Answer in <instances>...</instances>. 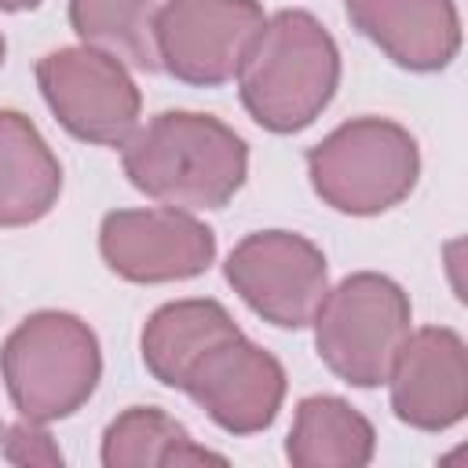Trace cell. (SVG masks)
I'll list each match as a JSON object with an SVG mask.
<instances>
[{
    "label": "cell",
    "instance_id": "cell-1",
    "mask_svg": "<svg viewBox=\"0 0 468 468\" xmlns=\"http://www.w3.org/2000/svg\"><path fill=\"white\" fill-rule=\"evenodd\" d=\"M128 183L179 212L223 208L249 176V143L212 113L165 110L121 146Z\"/></svg>",
    "mask_w": 468,
    "mask_h": 468
},
{
    "label": "cell",
    "instance_id": "cell-2",
    "mask_svg": "<svg viewBox=\"0 0 468 468\" xmlns=\"http://www.w3.org/2000/svg\"><path fill=\"white\" fill-rule=\"evenodd\" d=\"M340 88V48L311 11H278L263 22L241 69L238 95L249 117L292 135L322 117Z\"/></svg>",
    "mask_w": 468,
    "mask_h": 468
},
{
    "label": "cell",
    "instance_id": "cell-3",
    "mask_svg": "<svg viewBox=\"0 0 468 468\" xmlns=\"http://www.w3.org/2000/svg\"><path fill=\"white\" fill-rule=\"evenodd\" d=\"M0 377L11 406L26 420H66L99 388V336L69 311H33L7 333L0 347Z\"/></svg>",
    "mask_w": 468,
    "mask_h": 468
},
{
    "label": "cell",
    "instance_id": "cell-4",
    "mask_svg": "<svg viewBox=\"0 0 468 468\" xmlns=\"http://www.w3.org/2000/svg\"><path fill=\"white\" fill-rule=\"evenodd\" d=\"M311 190L344 216H380L420 179V146L399 121L351 117L307 150Z\"/></svg>",
    "mask_w": 468,
    "mask_h": 468
},
{
    "label": "cell",
    "instance_id": "cell-5",
    "mask_svg": "<svg viewBox=\"0 0 468 468\" xmlns=\"http://www.w3.org/2000/svg\"><path fill=\"white\" fill-rule=\"evenodd\" d=\"M413 307L406 289L377 271L336 282L314 311V351L333 377L351 388L388 380L399 347L410 336Z\"/></svg>",
    "mask_w": 468,
    "mask_h": 468
},
{
    "label": "cell",
    "instance_id": "cell-6",
    "mask_svg": "<svg viewBox=\"0 0 468 468\" xmlns=\"http://www.w3.org/2000/svg\"><path fill=\"white\" fill-rule=\"evenodd\" d=\"M37 88L55 121L80 143L124 146L139 128L143 95L121 58L77 44L55 48L37 62Z\"/></svg>",
    "mask_w": 468,
    "mask_h": 468
},
{
    "label": "cell",
    "instance_id": "cell-7",
    "mask_svg": "<svg viewBox=\"0 0 468 468\" xmlns=\"http://www.w3.org/2000/svg\"><path fill=\"white\" fill-rule=\"evenodd\" d=\"M263 22L260 0H165L154 15L157 62L190 88H219L238 77Z\"/></svg>",
    "mask_w": 468,
    "mask_h": 468
},
{
    "label": "cell",
    "instance_id": "cell-8",
    "mask_svg": "<svg viewBox=\"0 0 468 468\" xmlns=\"http://www.w3.org/2000/svg\"><path fill=\"white\" fill-rule=\"evenodd\" d=\"M223 278L278 329H307L329 292V263L322 249L292 230L245 234L227 256Z\"/></svg>",
    "mask_w": 468,
    "mask_h": 468
},
{
    "label": "cell",
    "instance_id": "cell-9",
    "mask_svg": "<svg viewBox=\"0 0 468 468\" xmlns=\"http://www.w3.org/2000/svg\"><path fill=\"white\" fill-rule=\"evenodd\" d=\"M99 252L117 278L135 285H165L205 274L216 260V234L194 219V212L168 205L113 208L102 216Z\"/></svg>",
    "mask_w": 468,
    "mask_h": 468
},
{
    "label": "cell",
    "instance_id": "cell-10",
    "mask_svg": "<svg viewBox=\"0 0 468 468\" xmlns=\"http://www.w3.org/2000/svg\"><path fill=\"white\" fill-rule=\"evenodd\" d=\"M285 388L289 380L282 362L245 333H234L190 366L179 391H186L216 428L230 435H256L274 424Z\"/></svg>",
    "mask_w": 468,
    "mask_h": 468
},
{
    "label": "cell",
    "instance_id": "cell-11",
    "mask_svg": "<svg viewBox=\"0 0 468 468\" xmlns=\"http://www.w3.org/2000/svg\"><path fill=\"white\" fill-rule=\"evenodd\" d=\"M391 410L417 431H450L468 413V347L457 329L424 325L406 336L391 373Z\"/></svg>",
    "mask_w": 468,
    "mask_h": 468
},
{
    "label": "cell",
    "instance_id": "cell-12",
    "mask_svg": "<svg viewBox=\"0 0 468 468\" xmlns=\"http://www.w3.org/2000/svg\"><path fill=\"white\" fill-rule=\"evenodd\" d=\"M351 26L410 73H439L461 51L453 0H344Z\"/></svg>",
    "mask_w": 468,
    "mask_h": 468
},
{
    "label": "cell",
    "instance_id": "cell-13",
    "mask_svg": "<svg viewBox=\"0 0 468 468\" xmlns=\"http://www.w3.org/2000/svg\"><path fill=\"white\" fill-rule=\"evenodd\" d=\"M62 194V165L18 110H0V227L44 219Z\"/></svg>",
    "mask_w": 468,
    "mask_h": 468
},
{
    "label": "cell",
    "instance_id": "cell-14",
    "mask_svg": "<svg viewBox=\"0 0 468 468\" xmlns=\"http://www.w3.org/2000/svg\"><path fill=\"white\" fill-rule=\"evenodd\" d=\"M241 333L230 311L219 300L194 296V300H172L161 303L139 336V355L150 377L165 388H183L190 366L219 340Z\"/></svg>",
    "mask_w": 468,
    "mask_h": 468
},
{
    "label": "cell",
    "instance_id": "cell-15",
    "mask_svg": "<svg viewBox=\"0 0 468 468\" xmlns=\"http://www.w3.org/2000/svg\"><path fill=\"white\" fill-rule=\"evenodd\" d=\"M377 453V431L340 395H307L296 406L285 457L296 468H362Z\"/></svg>",
    "mask_w": 468,
    "mask_h": 468
},
{
    "label": "cell",
    "instance_id": "cell-16",
    "mask_svg": "<svg viewBox=\"0 0 468 468\" xmlns=\"http://www.w3.org/2000/svg\"><path fill=\"white\" fill-rule=\"evenodd\" d=\"M99 461L106 468H172L205 461L227 464L223 453L194 442V435L157 406H128L124 413H117L102 431Z\"/></svg>",
    "mask_w": 468,
    "mask_h": 468
},
{
    "label": "cell",
    "instance_id": "cell-17",
    "mask_svg": "<svg viewBox=\"0 0 468 468\" xmlns=\"http://www.w3.org/2000/svg\"><path fill=\"white\" fill-rule=\"evenodd\" d=\"M154 0H69V26L80 44L121 58L132 69L157 73L154 48Z\"/></svg>",
    "mask_w": 468,
    "mask_h": 468
},
{
    "label": "cell",
    "instance_id": "cell-18",
    "mask_svg": "<svg viewBox=\"0 0 468 468\" xmlns=\"http://www.w3.org/2000/svg\"><path fill=\"white\" fill-rule=\"evenodd\" d=\"M0 453L11 461V464H44V468H58L66 457L58 450V442L44 431V424L37 420H18L11 428H4L0 435Z\"/></svg>",
    "mask_w": 468,
    "mask_h": 468
},
{
    "label": "cell",
    "instance_id": "cell-19",
    "mask_svg": "<svg viewBox=\"0 0 468 468\" xmlns=\"http://www.w3.org/2000/svg\"><path fill=\"white\" fill-rule=\"evenodd\" d=\"M40 7V0H0V11H33Z\"/></svg>",
    "mask_w": 468,
    "mask_h": 468
},
{
    "label": "cell",
    "instance_id": "cell-20",
    "mask_svg": "<svg viewBox=\"0 0 468 468\" xmlns=\"http://www.w3.org/2000/svg\"><path fill=\"white\" fill-rule=\"evenodd\" d=\"M4 58H7V44H4V33H0V66H4Z\"/></svg>",
    "mask_w": 468,
    "mask_h": 468
},
{
    "label": "cell",
    "instance_id": "cell-21",
    "mask_svg": "<svg viewBox=\"0 0 468 468\" xmlns=\"http://www.w3.org/2000/svg\"><path fill=\"white\" fill-rule=\"evenodd\" d=\"M0 435H4V424H0Z\"/></svg>",
    "mask_w": 468,
    "mask_h": 468
}]
</instances>
